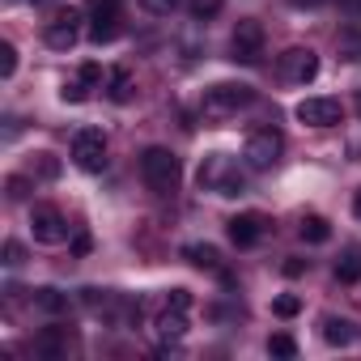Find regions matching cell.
<instances>
[{
    "label": "cell",
    "instance_id": "4316f807",
    "mask_svg": "<svg viewBox=\"0 0 361 361\" xmlns=\"http://www.w3.org/2000/svg\"><path fill=\"white\" fill-rule=\"evenodd\" d=\"M13 73H18V47L13 43H0V77L9 81Z\"/></svg>",
    "mask_w": 361,
    "mask_h": 361
},
{
    "label": "cell",
    "instance_id": "4dcf8cb0",
    "mask_svg": "<svg viewBox=\"0 0 361 361\" xmlns=\"http://www.w3.org/2000/svg\"><path fill=\"white\" fill-rule=\"evenodd\" d=\"M289 5H293V9H319L323 0H289Z\"/></svg>",
    "mask_w": 361,
    "mask_h": 361
},
{
    "label": "cell",
    "instance_id": "ac0fdd59",
    "mask_svg": "<svg viewBox=\"0 0 361 361\" xmlns=\"http://www.w3.org/2000/svg\"><path fill=\"white\" fill-rule=\"evenodd\" d=\"M102 85H106V98L111 102H132V73L128 68H106V77H102Z\"/></svg>",
    "mask_w": 361,
    "mask_h": 361
},
{
    "label": "cell",
    "instance_id": "f1b7e54d",
    "mask_svg": "<svg viewBox=\"0 0 361 361\" xmlns=\"http://www.w3.org/2000/svg\"><path fill=\"white\" fill-rule=\"evenodd\" d=\"M5 264H9V268H22V264H26V247L9 238V243H5Z\"/></svg>",
    "mask_w": 361,
    "mask_h": 361
},
{
    "label": "cell",
    "instance_id": "7402d4cb",
    "mask_svg": "<svg viewBox=\"0 0 361 361\" xmlns=\"http://www.w3.org/2000/svg\"><path fill=\"white\" fill-rule=\"evenodd\" d=\"M336 47H340V56H344V60H353V64H361V30H340V39H336Z\"/></svg>",
    "mask_w": 361,
    "mask_h": 361
},
{
    "label": "cell",
    "instance_id": "d6986e66",
    "mask_svg": "<svg viewBox=\"0 0 361 361\" xmlns=\"http://www.w3.org/2000/svg\"><path fill=\"white\" fill-rule=\"evenodd\" d=\"M336 276L344 281V285H353V281H361V247H348L340 259H336Z\"/></svg>",
    "mask_w": 361,
    "mask_h": 361
},
{
    "label": "cell",
    "instance_id": "f546056e",
    "mask_svg": "<svg viewBox=\"0 0 361 361\" xmlns=\"http://www.w3.org/2000/svg\"><path fill=\"white\" fill-rule=\"evenodd\" d=\"M281 272H285V276H302V272H306V259H289Z\"/></svg>",
    "mask_w": 361,
    "mask_h": 361
},
{
    "label": "cell",
    "instance_id": "5b68a950",
    "mask_svg": "<svg viewBox=\"0 0 361 361\" xmlns=\"http://www.w3.org/2000/svg\"><path fill=\"white\" fill-rule=\"evenodd\" d=\"M90 43H115L123 35V0H90Z\"/></svg>",
    "mask_w": 361,
    "mask_h": 361
},
{
    "label": "cell",
    "instance_id": "ffe728a7",
    "mask_svg": "<svg viewBox=\"0 0 361 361\" xmlns=\"http://www.w3.org/2000/svg\"><path fill=\"white\" fill-rule=\"evenodd\" d=\"M35 306H39L43 314H64V310H68V293H60V289H39V293H35Z\"/></svg>",
    "mask_w": 361,
    "mask_h": 361
},
{
    "label": "cell",
    "instance_id": "30bf717a",
    "mask_svg": "<svg viewBox=\"0 0 361 361\" xmlns=\"http://www.w3.org/2000/svg\"><path fill=\"white\" fill-rule=\"evenodd\" d=\"M293 115H298L306 128H336L340 115H344V106H340V98H302V102L293 106Z\"/></svg>",
    "mask_w": 361,
    "mask_h": 361
},
{
    "label": "cell",
    "instance_id": "1f68e13d",
    "mask_svg": "<svg viewBox=\"0 0 361 361\" xmlns=\"http://www.w3.org/2000/svg\"><path fill=\"white\" fill-rule=\"evenodd\" d=\"M353 213H357V221H361V188H357V196H353Z\"/></svg>",
    "mask_w": 361,
    "mask_h": 361
},
{
    "label": "cell",
    "instance_id": "44dd1931",
    "mask_svg": "<svg viewBox=\"0 0 361 361\" xmlns=\"http://www.w3.org/2000/svg\"><path fill=\"white\" fill-rule=\"evenodd\" d=\"M302 238H306V243H314V247H323V243L331 238V226H327L323 217H314V213H310V217H302Z\"/></svg>",
    "mask_w": 361,
    "mask_h": 361
},
{
    "label": "cell",
    "instance_id": "6da1fadb",
    "mask_svg": "<svg viewBox=\"0 0 361 361\" xmlns=\"http://www.w3.org/2000/svg\"><path fill=\"white\" fill-rule=\"evenodd\" d=\"M196 183H200V192H213V196H226V200L247 192V178H243V170L230 153H209L196 170Z\"/></svg>",
    "mask_w": 361,
    "mask_h": 361
},
{
    "label": "cell",
    "instance_id": "cb8c5ba5",
    "mask_svg": "<svg viewBox=\"0 0 361 361\" xmlns=\"http://www.w3.org/2000/svg\"><path fill=\"white\" fill-rule=\"evenodd\" d=\"M268 353L289 361V357H298V340H293V336H285V331H276V336H268Z\"/></svg>",
    "mask_w": 361,
    "mask_h": 361
},
{
    "label": "cell",
    "instance_id": "d6a6232c",
    "mask_svg": "<svg viewBox=\"0 0 361 361\" xmlns=\"http://www.w3.org/2000/svg\"><path fill=\"white\" fill-rule=\"evenodd\" d=\"M30 5H39V9H43V5H56V0H30Z\"/></svg>",
    "mask_w": 361,
    "mask_h": 361
},
{
    "label": "cell",
    "instance_id": "8fae6325",
    "mask_svg": "<svg viewBox=\"0 0 361 361\" xmlns=\"http://www.w3.org/2000/svg\"><path fill=\"white\" fill-rule=\"evenodd\" d=\"M30 234H35V243H43V247H60V243L68 238V221H64L56 209L39 204V209H30Z\"/></svg>",
    "mask_w": 361,
    "mask_h": 361
},
{
    "label": "cell",
    "instance_id": "52a82bcc",
    "mask_svg": "<svg viewBox=\"0 0 361 361\" xmlns=\"http://www.w3.org/2000/svg\"><path fill=\"white\" fill-rule=\"evenodd\" d=\"M230 60L234 64H259L264 60V26L259 22H238L230 35Z\"/></svg>",
    "mask_w": 361,
    "mask_h": 361
},
{
    "label": "cell",
    "instance_id": "2e32d148",
    "mask_svg": "<svg viewBox=\"0 0 361 361\" xmlns=\"http://www.w3.org/2000/svg\"><path fill=\"white\" fill-rule=\"evenodd\" d=\"M183 255H188L196 268H204V272H213V276L230 281V272H226V264H221V251H217V247H209V243H192V247H183Z\"/></svg>",
    "mask_w": 361,
    "mask_h": 361
},
{
    "label": "cell",
    "instance_id": "9c48e42d",
    "mask_svg": "<svg viewBox=\"0 0 361 361\" xmlns=\"http://www.w3.org/2000/svg\"><path fill=\"white\" fill-rule=\"evenodd\" d=\"M276 68H281V81H289V85H310V81L319 77V56H314L310 47H289Z\"/></svg>",
    "mask_w": 361,
    "mask_h": 361
},
{
    "label": "cell",
    "instance_id": "603a6c76",
    "mask_svg": "<svg viewBox=\"0 0 361 361\" xmlns=\"http://www.w3.org/2000/svg\"><path fill=\"white\" fill-rule=\"evenodd\" d=\"M30 174H35V178H56V174H60V157H56V153H39V157L30 161Z\"/></svg>",
    "mask_w": 361,
    "mask_h": 361
},
{
    "label": "cell",
    "instance_id": "277c9868",
    "mask_svg": "<svg viewBox=\"0 0 361 361\" xmlns=\"http://www.w3.org/2000/svg\"><path fill=\"white\" fill-rule=\"evenodd\" d=\"M285 153V136L276 128H255L243 145V166L247 170H272Z\"/></svg>",
    "mask_w": 361,
    "mask_h": 361
},
{
    "label": "cell",
    "instance_id": "e0dca14e",
    "mask_svg": "<svg viewBox=\"0 0 361 361\" xmlns=\"http://www.w3.org/2000/svg\"><path fill=\"white\" fill-rule=\"evenodd\" d=\"M323 340L336 344V348H348V344L357 340V323H353V319H336V314H327V319H323Z\"/></svg>",
    "mask_w": 361,
    "mask_h": 361
},
{
    "label": "cell",
    "instance_id": "836d02e7",
    "mask_svg": "<svg viewBox=\"0 0 361 361\" xmlns=\"http://www.w3.org/2000/svg\"><path fill=\"white\" fill-rule=\"evenodd\" d=\"M357 111H361V94H357Z\"/></svg>",
    "mask_w": 361,
    "mask_h": 361
},
{
    "label": "cell",
    "instance_id": "83f0119b",
    "mask_svg": "<svg viewBox=\"0 0 361 361\" xmlns=\"http://www.w3.org/2000/svg\"><path fill=\"white\" fill-rule=\"evenodd\" d=\"M178 5H183V0H140V9H145V13H153V18H170Z\"/></svg>",
    "mask_w": 361,
    "mask_h": 361
},
{
    "label": "cell",
    "instance_id": "3957f363",
    "mask_svg": "<svg viewBox=\"0 0 361 361\" xmlns=\"http://www.w3.org/2000/svg\"><path fill=\"white\" fill-rule=\"evenodd\" d=\"M251 102H255V90H251V85L217 81V85L204 90V98H200V115L213 119V123H221V119H234V115H238L243 106H251Z\"/></svg>",
    "mask_w": 361,
    "mask_h": 361
},
{
    "label": "cell",
    "instance_id": "9a60e30c",
    "mask_svg": "<svg viewBox=\"0 0 361 361\" xmlns=\"http://www.w3.org/2000/svg\"><path fill=\"white\" fill-rule=\"evenodd\" d=\"M68 344H73L68 327H43V331L35 336V353H39V357H47V361L68 357Z\"/></svg>",
    "mask_w": 361,
    "mask_h": 361
},
{
    "label": "cell",
    "instance_id": "d4e9b609",
    "mask_svg": "<svg viewBox=\"0 0 361 361\" xmlns=\"http://www.w3.org/2000/svg\"><path fill=\"white\" fill-rule=\"evenodd\" d=\"M298 310H302V298H298V293H281V298L272 302V314H276V319H293Z\"/></svg>",
    "mask_w": 361,
    "mask_h": 361
},
{
    "label": "cell",
    "instance_id": "ba28073f",
    "mask_svg": "<svg viewBox=\"0 0 361 361\" xmlns=\"http://www.w3.org/2000/svg\"><path fill=\"white\" fill-rule=\"evenodd\" d=\"M77 39H81V13H77V9H60V13L43 26V43H47L51 51H73Z\"/></svg>",
    "mask_w": 361,
    "mask_h": 361
},
{
    "label": "cell",
    "instance_id": "7a4b0ae2",
    "mask_svg": "<svg viewBox=\"0 0 361 361\" xmlns=\"http://www.w3.org/2000/svg\"><path fill=\"white\" fill-rule=\"evenodd\" d=\"M140 178H145V188L153 196H170L178 192V183H183V166H178V157L161 145H149L140 153Z\"/></svg>",
    "mask_w": 361,
    "mask_h": 361
},
{
    "label": "cell",
    "instance_id": "484cf974",
    "mask_svg": "<svg viewBox=\"0 0 361 361\" xmlns=\"http://www.w3.org/2000/svg\"><path fill=\"white\" fill-rule=\"evenodd\" d=\"M221 5H226V0H188V9L200 18V22H209V18H217L221 13Z\"/></svg>",
    "mask_w": 361,
    "mask_h": 361
},
{
    "label": "cell",
    "instance_id": "7c38bea8",
    "mask_svg": "<svg viewBox=\"0 0 361 361\" xmlns=\"http://www.w3.org/2000/svg\"><path fill=\"white\" fill-rule=\"evenodd\" d=\"M153 336H157V344H178L188 336V310L183 306H161V314L153 319Z\"/></svg>",
    "mask_w": 361,
    "mask_h": 361
},
{
    "label": "cell",
    "instance_id": "8992f818",
    "mask_svg": "<svg viewBox=\"0 0 361 361\" xmlns=\"http://www.w3.org/2000/svg\"><path fill=\"white\" fill-rule=\"evenodd\" d=\"M73 166L85 174H102L106 170V136L98 128H81L73 136Z\"/></svg>",
    "mask_w": 361,
    "mask_h": 361
},
{
    "label": "cell",
    "instance_id": "5bb4252c",
    "mask_svg": "<svg viewBox=\"0 0 361 361\" xmlns=\"http://www.w3.org/2000/svg\"><path fill=\"white\" fill-rule=\"evenodd\" d=\"M94 85H102V68H98V64H81V68H77V77H73V81H64L60 98H64V102H85V98L94 94Z\"/></svg>",
    "mask_w": 361,
    "mask_h": 361
},
{
    "label": "cell",
    "instance_id": "4fadbf2b",
    "mask_svg": "<svg viewBox=\"0 0 361 361\" xmlns=\"http://www.w3.org/2000/svg\"><path fill=\"white\" fill-rule=\"evenodd\" d=\"M226 234H230L234 247H255L264 238V217L259 213H238V217L226 221Z\"/></svg>",
    "mask_w": 361,
    "mask_h": 361
}]
</instances>
